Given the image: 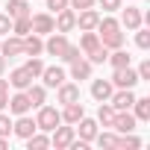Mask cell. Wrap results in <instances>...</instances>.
<instances>
[{"instance_id": "42", "label": "cell", "mask_w": 150, "mask_h": 150, "mask_svg": "<svg viewBox=\"0 0 150 150\" xmlns=\"http://www.w3.org/2000/svg\"><path fill=\"white\" fill-rule=\"evenodd\" d=\"M94 3H97V0H71L68 6H74V9H91Z\"/></svg>"}, {"instance_id": "41", "label": "cell", "mask_w": 150, "mask_h": 150, "mask_svg": "<svg viewBox=\"0 0 150 150\" xmlns=\"http://www.w3.org/2000/svg\"><path fill=\"white\" fill-rule=\"evenodd\" d=\"M138 80H150V59H144L138 65Z\"/></svg>"}, {"instance_id": "18", "label": "cell", "mask_w": 150, "mask_h": 150, "mask_svg": "<svg viewBox=\"0 0 150 150\" xmlns=\"http://www.w3.org/2000/svg\"><path fill=\"white\" fill-rule=\"evenodd\" d=\"M112 129H115V132H132V129H135V115H129V109H127V112H115Z\"/></svg>"}, {"instance_id": "36", "label": "cell", "mask_w": 150, "mask_h": 150, "mask_svg": "<svg viewBox=\"0 0 150 150\" xmlns=\"http://www.w3.org/2000/svg\"><path fill=\"white\" fill-rule=\"evenodd\" d=\"M9 132H12V121H9V115H3V112H0V135H3V138H9Z\"/></svg>"}, {"instance_id": "29", "label": "cell", "mask_w": 150, "mask_h": 150, "mask_svg": "<svg viewBox=\"0 0 150 150\" xmlns=\"http://www.w3.org/2000/svg\"><path fill=\"white\" fill-rule=\"evenodd\" d=\"M112 121H115V109H112V103L106 100V103H100V109H97V124L112 127Z\"/></svg>"}, {"instance_id": "43", "label": "cell", "mask_w": 150, "mask_h": 150, "mask_svg": "<svg viewBox=\"0 0 150 150\" xmlns=\"http://www.w3.org/2000/svg\"><path fill=\"white\" fill-rule=\"evenodd\" d=\"M9 106V91H0V112Z\"/></svg>"}, {"instance_id": "44", "label": "cell", "mask_w": 150, "mask_h": 150, "mask_svg": "<svg viewBox=\"0 0 150 150\" xmlns=\"http://www.w3.org/2000/svg\"><path fill=\"white\" fill-rule=\"evenodd\" d=\"M3 71H6V56H0V77H3Z\"/></svg>"}, {"instance_id": "1", "label": "cell", "mask_w": 150, "mask_h": 150, "mask_svg": "<svg viewBox=\"0 0 150 150\" xmlns=\"http://www.w3.org/2000/svg\"><path fill=\"white\" fill-rule=\"evenodd\" d=\"M97 38H100V44H103V47H109V50L124 47V33H121V24H118L115 18H109V15L97 21Z\"/></svg>"}, {"instance_id": "34", "label": "cell", "mask_w": 150, "mask_h": 150, "mask_svg": "<svg viewBox=\"0 0 150 150\" xmlns=\"http://www.w3.org/2000/svg\"><path fill=\"white\" fill-rule=\"evenodd\" d=\"M106 56H109V47H103V44H100V47H94V50L88 53V62H91V65H103V62H106Z\"/></svg>"}, {"instance_id": "30", "label": "cell", "mask_w": 150, "mask_h": 150, "mask_svg": "<svg viewBox=\"0 0 150 150\" xmlns=\"http://www.w3.org/2000/svg\"><path fill=\"white\" fill-rule=\"evenodd\" d=\"M12 33L15 35H27V33H33V24H30V15H24V18H12Z\"/></svg>"}, {"instance_id": "32", "label": "cell", "mask_w": 150, "mask_h": 150, "mask_svg": "<svg viewBox=\"0 0 150 150\" xmlns=\"http://www.w3.org/2000/svg\"><path fill=\"white\" fill-rule=\"evenodd\" d=\"M24 68H27V71H30V77H33V80H38V77H41V71H44V62H41V59H38V56H30V59H27V65H24Z\"/></svg>"}, {"instance_id": "40", "label": "cell", "mask_w": 150, "mask_h": 150, "mask_svg": "<svg viewBox=\"0 0 150 150\" xmlns=\"http://www.w3.org/2000/svg\"><path fill=\"white\" fill-rule=\"evenodd\" d=\"M6 33H12V18L0 15V35H6Z\"/></svg>"}, {"instance_id": "12", "label": "cell", "mask_w": 150, "mask_h": 150, "mask_svg": "<svg viewBox=\"0 0 150 150\" xmlns=\"http://www.w3.org/2000/svg\"><path fill=\"white\" fill-rule=\"evenodd\" d=\"M12 115H27L30 109H33V103H30V97H27V91H18V94H12L9 97V106H6Z\"/></svg>"}, {"instance_id": "35", "label": "cell", "mask_w": 150, "mask_h": 150, "mask_svg": "<svg viewBox=\"0 0 150 150\" xmlns=\"http://www.w3.org/2000/svg\"><path fill=\"white\" fill-rule=\"evenodd\" d=\"M135 44H138L141 50H147V47H150V30H141V27H138V30H135Z\"/></svg>"}, {"instance_id": "3", "label": "cell", "mask_w": 150, "mask_h": 150, "mask_svg": "<svg viewBox=\"0 0 150 150\" xmlns=\"http://www.w3.org/2000/svg\"><path fill=\"white\" fill-rule=\"evenodd\" d=\"M141 80H138V71H132V65L127 68H112V86L115 88H135Z\"/></svg>"}, {"instance_id": "9", "label": "cell", "mask_w": 150, "mask_h": 150, "mask_svg": "<svg viewBox=\"0 0 150 150\" xmlns=\"http://www.w3.org/2000/svg\"><path fill=\"white\" fill-rule=\"evenodd\" d=\"M0 56H24V38L21 35H9V38H0Z\"/></svg>"}, {"instance_id": "8", "label": "cell", "mask_w": 150, "mask_h": 150, "mask_svg": "<svg viewBox=\"0 0 150 150\" xmlns=\"http://www.w3.org/2000/svg\"><path fill=\"white\" fill-rule=\"evenodd\" d=\"M53 27H56V33H71L74 27H77V12H74L71 6H68V9H62V12H56Z\"/></svg>"}, {"instance_id": "25", "label": "cell", "mask_w": 150, "mask_h": 150, "mask_svg": "<svg viewBox=\"0 0 150 150\" xmlns=\"http://www.w3.org/2000/svg\"><path fill=\"white\" fill-rule=\"evenodd\" d=\"M115 147H118V150H138V147H141V138H135L132 132H121L118 141H115Z\"/></svg>"}, {"instance_id": "24", "label": "cell", "mask_w": 150, "mask_h": 150, "mask_svg": "<svg viewBox=\"0 0 150 150\" xmlns=\"http://www.w3.org/2000/svg\"><path fill=\"white\" fill-rule=\"evenodd\" d=\"M27 97H30L33 109H38V106H44V100H47V88H44V86H30V88H27Z\"/></svg>"}, {"instance_id": "13", "label": "cell", "mask_w": 150, "mask_h": 150, "mask_svg": "<svg viewBox=\"0 0 150 150\" xmlns=\"http://www.w3.org/2000/svg\"><path fill=\"white\" fill-rule=\"evenodd\" d=\"M35 129H38V127H35V118H27V115H18V121L12 124V132H15L18 138H30Z\"/></svg>"}, {"instance_id": "33", "label": "cell", "mask_w": 150, "mask_h": 150, "mask_svg": "<svg viewBox=\"0 0 150 150\" xmlns=\"http://www.w3.org/2000/svg\"><path fill=\"white\" fill-rule=\"evenodd\" d=\"M94 141H97L103 150H115V141H118V135H115V132H97V135H94Z\"/></svg>"}, {"instance_id": "14", "label": "cell", "mask_w": 150, "mask_h": 150, "mask_svg": "<svg viewBox=\"0 0 150 150\" xmlns=\"http://www.w3.org/2000/svg\"><path fill=\"white\" fill-rule=\"evenodd\" d=\"M41 80H44V88H59V86L65 83V71H62L59 65H56V68H47V65H44Z\"/></svg>"}, {"instance_id": "37", "label": "cell", "mask_w": 150, "mask_h": 150, "mask_svg": "<svg viewBox=\"0 0 150 150\" xmlns=\"http://www.w3.org/2000/svg\"><path fill=\"white\" fill-rule=\"evenodd\" d=\"M80 56H83V50H80L77 44H68V53H65L62 62H74V59H80Z\"/></svg>"}, {"instance_id": "38", "label": "cell", "mask_w": 150, "mask_h": 150, "mask_svg": "<svg viewBox=\"0 0 150 150\" xmlns=\"http://www.w3.org/2000/svg\"><path fill=\"white\" fill-rule=\"evenodd\" d=\"M68 3L71 0H47V9L50 12H62V9H68Z\"/></svg>"}, {"instance_id": "23", "label": "cell", "mask_w": 150, "mask_h": 150, "mask_svg": "<svg viewBox=\"0 0 150 150\" xmlns=\"http://www.w3.org/2000/svg\"><path fill=\"white\" fill-rule=\"evenodd\" d=\"M94 47H100V38H97V33H94V30H86V33H83V38H80V50H83V56H88Z\"/></svg>"}, {"instance_id": "21", "label": "cell", "mask_w": 150, "mask_h": 150, "mask_svg": "<svg viewBox=\"0 0 150 150\" xmlns=\"http://www.w3.org/2000/svg\"><path fill=\"white\" fill-rule=\"evenodd\" d=\"M80 100V86H74V83H62L59 86V103H77Z\"/></svg>"}, {"instance_id": "16", "label": "cell", "mask_w": 150, "mask_h": 150, "mask_svg": "<svg viewBox=\"0 0 150 150\" xmlns=\"http://www.w3.org/2000/svg\"><path fill=\"white\" fill-rule=\"evenodd\" d=\"M71 80H91V62L86 56L71 62Z\"/></svg>"}, {"instance_id": "31", "label": "cell", "mask_w": 150, "mask_h": 150, "mask_svg": "<svg viewBox=\"0 0 150 150\" xmlns=\"http://www.w3.org/2000/svg\"><path fill=\"white\" fill-rule=\"evenodd\" d=\"M24 141H27V147H30V150H44V147H50V138H47V135H41L38 129H35L30 138H24Z\"/></svg>"}, {"instance_id": "15", "label": "cell", "mask_w": 150, "mask_h": 150, "mask_svg": "<svg viewBox=\"0 0 150 150\" xmlns=\"http://www.w3.org/2000/svg\"><path fill=\"white\" fill-rule=\"evenodd\" d=\"M9 86H12V88H18V91H27V88L33 86L30 71H27V68H15V71L9 74Z\"/></svg>"}, {"instance_id": "28", "label": "cell", "mask_w": 150, "mask_h": 150, "mask_svg": "<svg viewBox=\"0 0 150 150\" xmlns=\"http://www.w3.org/2000/svg\"><path fill=\"white\" fill-rule=\"evenodd\" d=\"M106 62H109L112 68H127V65H129V53H127L124 47H118L115 53H109V56H106Z\"/></svg>"}, {"instance_id": "26", "label": "cell", "mask_w": 150, "mask_h": 150, "mask_svg": "<svg viewBox=\"0 0 150 150\" xmlns=\"http://www.w3.org/2000/svg\"><path fill=\"white\" fill-rule=\"evenodd\" d=\"M135 121H150V97H135Z\"/></svg>"}, {"instance_id": "20", "label": "cell", "mask_w": 150, "mask_h": 150, "mask_svg": "<svg viewBox=\"0 0 150 150\" xmlns=\"http://www.w3.org/2000/svg\"><path fill=\"white\" fill-rule=\"evenodd\" d=\"M41 50H44V41H41V35H35V33H27V35H24V56H41Z\"/></svg>"}, {"instance_id": "10", "label": "cell", "mask_w": 150, "mask_h": 150, "mask_svg": "<svg viewBox=\"0 0 150 150\" xmlns=\"http://www.w3.org/2000/svg\"><path fill=\"white\" fill-rule=\"evenodd\" d=\"M97 21H100V12L91 6V9H80L77 15V27L86 33V30H97Z\"/></svg>"}, {"instance_id": "39", "label": "cell", "mask_w": 150, "mask_h": 150, "mask_svg": "<svg viewBox=\"0 0 150 150\" xmlns=\"http://www.w3.org/2000/svg\"><path fill=\"white\" fill-rule=\"evenodd\" d=\"M97 3L103 6V12H118L121 9V0H97Z\"/></svg>"}, {"instance_id": "22", "label": "cell", "mask_w": 150, "mask_h": 150, "mask_svg": "<svg viewBox=\"0 0 150 150\" xmlns=\"http://www.w3.org/2000/svg\"><path fill=\"white\" fill-rule=\"evenodd\" d=\"M77 124H80V138H83V141H94V135H97V127H100V124H97V121H91V118H86V115H83Z\"/></svg>"}, {"instance_id": "19", "label": "cell", "mask_w": 150, "mask_h": 150, "mask_svg": "<svg viewBox=\"0 0 150 150\" xmlns=\"http://www.w3.org/2000/svg\"><path fill=\"white\" fill-rule=\"evenodd\" d=\"M59 115H62V124H74V127H77V121L86 115V109H83V103L77 100V103H65V109H62Z\"/></svg>"}, {"instance_id": "2", "label": "cell", "mask_w": 150, "mask_h": 150, "mask_svg": "<svg viewBox=\"0 0 150 150\" xmlns=\"http://www.w3.org/2000/svg\"><path fill=\"white\" fill-rule=\"evenodd\" d=\"M59 124H62L59 109H53V106H38V115H35V127H38V132H53Z\"/></svg>"}, {"instance_id": "11", "label": "cell", "mask_w": 150, "mask_h": 150, "mask_svg": "<svg viewBox=\"0 0 150 150\" xmlns=\"http://www.w3.org/2000/svg\"><path fill=\"white\" fill-rule=\"evenodd\" d=\"M112 91H115L112 80H94V83H91V97H94L97 103H106V100L112 97Z\"/></svg>"}, {"instance_id": "17", "label": "cell", "mask_w": 150, "mask_h": 150, "mask_svg": "<svg viewBox=\"0 0 150 150\" xmlns=\"http://www.w3.org/2000/svg\"><path fill=\"white\" fill-rule=\"evenodd\" d=\"M141 21H144V15H141L135 6H127V9L121 12V21H118V24H121V27H127V30H138V27H141Z\"/></svg>"}, {"instance_id": "45", "label": "cell", "mask_w": 150, "mask_h": 150, "mask_svg": "<svg viewBox=\"0 0 150 150\" xmlns=\"http://www.w3.org/2000/svg\"><path fill=\"white\" fill-rule=\"evenodd\" d=\"M6 147H9V141H6L3 135H0V150H6Z\"/></svg>"}, {"instance_id": "4", "label": "cell", "mask_w": 150, "mask_h": 150, "mask_svg": "<svg viewBox=\"0 0 150 150\" xmlns=\"http://www.w3.org/2000/svg\"><path fill=\"white\" fill-rule=\"evenodd\" d=\"M68 44H71V41H68V35L53 30V33H50V38L44 41V50H47L50 56H56V59H65V53H68Z\"/></svg>"}, {"instance_id": "27", "label": "cell", "mask_w": 150, "mask_h": 150, "mask_svg": "<svg viewBox=\"0 0 150 150\" xmlns=\"http://www.w3.org/2000/svg\"><path fill=\"white\" fill-rule=\"evenodd\" d=\"M6 15L9 18H24V15H30V6H27V0H9L6 3Z\"/></svg>"}, {"instance_id": "5", "label": "cell", "mask_w": 150, "mask_h": 150, "mask_svg": "<svg viewBox=\"0 0 150 150\" xmlns=\"http://www.w3.org/2000/svg\"><path fill=\"white\" fill-rule=\"evenodd\" d=\"M109 103H112V109H115V112H127V109H132L135 94H132V88H118V91H112Z\"/></svg>"}, {"instance_id": "6", "label": "cell", "mask_w": 150, "mask_h": 150, "mask_svg": "<svg viewBox=\"0 0 150 150\" xmlns=\"http://www.w3.org/2000/svg\"><path fill=\"white\" fill-rule=\"evenodd\" d=\"M74 138H77V132H74V124H68V127H56V129H53L50 144H53L56 150H65V147H71Z\"/></svg>"}, {"instance_id": "7", "label": "cell", "mask_w": 150, "mask_h": 150, "mask_svg": "<svg viewBox=\"0 0 150 150\" xmlns=\"http://www.w3.org/2000/svg\"><path fill=\"white\" fill-rule=\"evenodd\" d=\"M30 24H33V33L35 35H50L56 27H53V15L50 12H38V15H30Z\"/></svg>"}]
</instances>
